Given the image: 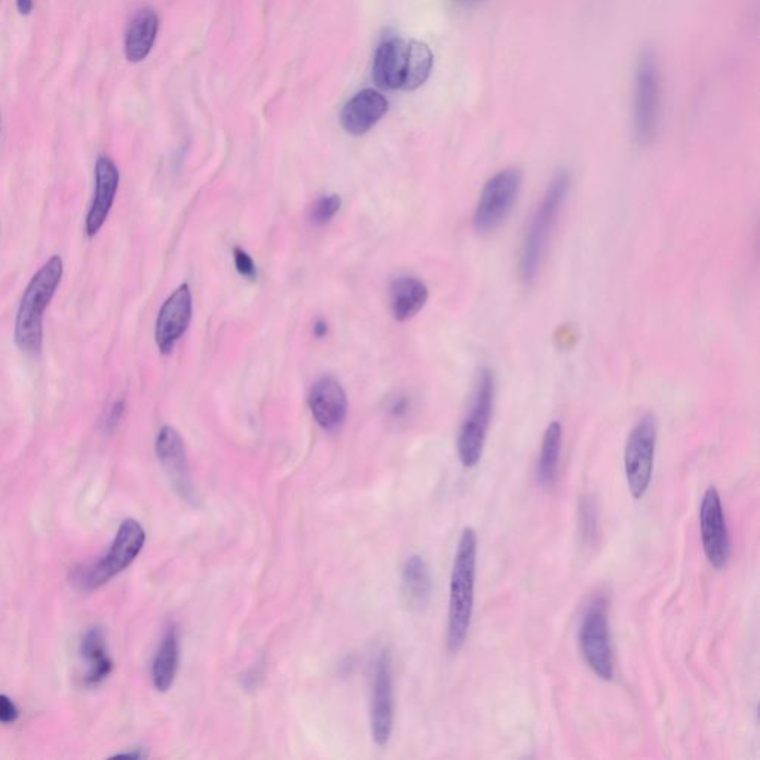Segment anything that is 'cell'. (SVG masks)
<instances>
[{
    "label": "cell",
    "mask_w": 760,
    "mask_h": 760,
    "mask_svg": "<svg viewBox=\"0 0 760 760\" xmlns=\"http://www.w3.org/2000/svg\"><path fill=\"white\" fill-rule=\"evenodd\" d=\"M142 756V753H124V755H116L115 758L140 759Z\"/></svg>",
    "instance_id": "cell-32"
},
{
    "label": "cell",
    "mask_w": 760,
    "mask_h": 760,
    "mask_svg": "<svg viewBox=\"0 0 760 760\" xmlns=\"http://www.w3.org/2000/svg\"><path fill=\"white\" fill-rule=\"evenodd\" d=\"M563 429L560 422L554 421L545 429L542 438L541 453L538 461V481L542 487H551L556 481L559 468L560 450H562Z\"/></svg>",
    "instance_id": "cell-22"
},
{
    "label": "cell",
    "mask_w": 760,
    "mask_h": 760,
    "mask_svg": "<svg viewBox=\"0 0 760 760\" xmlns=\"http://www.w3.org/2000/svg\"><path fill=\"white\" fill-rule=\"evenodd\" d=\"M700 527L704 553L710 565L714 569L725 568L731 556V538L716 487H709L704 493L700 508Z\"/></svg>",
    "instance_id": "cell-10"
},
{
    "label": "cell",
    "mask_w": 760,
    "mask_h": 760,
    "mask_svg": "<svg viewBox=\"0 0 760 760\" xmlns=\"http://www.w3.org/2000/svg\"><path fill=\"white\" fill-rule=\"evenodd\" d=\"M572 179L568 170H559L548 185L538 210L530 220L519 260L520 280L524 284L535 283L547 254L554 228L568 199Z\"/></svg>",
    "instance_id": "cell-2"
},
{
    "label": "cell",
    "mask_w": 760,
    "mask_h": 760,
    "mask_svg": "<svg viewBox=\"0 0 760 760\" xmlns=\"http://www.w3.org/2000/svg\"><path fill=\"white\" fill-rule=\"evenodd\" d=\"M403 596L406 605L413 611L427 608L432 594L431 572L421 556L407 559L403 568Z\"/></svg>",
    "instance_id": "cell-20"
},
{
    "label": "cell",
    "mask_w": 760,
    "mask_h": 760,
    "mask_svg": "<svg viewBox=\"0 0 760 760\" xmlns=\"http://www.w3.org/2000/svg\"><path fill=\"white\" fill-rule=\"evenodd\" d=\"M342 199L339 195H323L312 204L309 210V222L314 226H324L332 222L334 216L339 213Z\"/></svg>",
    "instance_id": "cell-25"
},
{
    "label": "cell",
    "mask_w": 760,
    "mask_h": 760,
    "mask_svg": "<svg viewBox=\"0 0 760 760\" xmlns=\"http://www.w3.org/2000/svg\"><path fill=\"white\" fill-rule=\"evenodd\" d=\"M661 76L654 52L643 51L634 81V133L637 142L648 144L657 133L660 119Z\"/></svg>",
    "instance_id": "cell-7"
},
{
    "label": "cell",
    "mask_w": 760,
    "mask_h": 760,
    "mask_svg": "<svg viewBox=\"0 0 760 760\" xmlns=\"http://www.w3.org/2000/svg\"><path fill=\"white\" fill-rule=\"evenodd\" d=\"M81 651L85 661L90 665L87 683L97 685L103 682L112 673L113 663L107 655L106 637L101 628L88 631L87 636L82 640Z\"/></svg>",
    "instance_id": "cell-23"
},
{
    "label": "cell",
    "mask_w": 760,
    "mask_h": 760,
    "mask_svg": "<svg viewBox=\"0 0 760 760\" xmlns=\"http://www.w3.org/2000/svg\"><path fill=\"white\" fill-rule=\"evenodd\" d=\"M125 412V401L119 400L116 401L115 404H113L112 410L109 412V416H107L106 419V429L107 431H113L116 427H118L119 422H121L122 415H124Z\"/></svg>",
    "instance_id": "cell-29"
},
{
    "label": "cell",
    "mask_w": 760,
    "mask_h": 760,
    "mask_svg": "<svg viewBox=\"0 0 760 760\" xmlns=\"http://www.w3.org/2000/svg\"><path fill=\"white\" fill-rule=\"evenodd\" d=\"M119 186V170L107 156H100L95 164V196L87 216L88 237H94L109 216Z\"/></svg>",
    "instance_id": "cell-16"
},
{
    "label": "cell",
    "mask_w": 760,
    "mask_h": 760,
    "mask_svg": "<svg viewBox=\"0 0 760 760\" xmlns=\"http://www.w3.org/2000/svg\"><path fill=\"white\" fill-rule=\"evenodd\" d=\"M579 645L588 667L603 680L614 677V651L609 627V600L599 594L585 609L579 628Z\"/></svg>",
    "instance_id": "cell-6"
},
{
    "label": "cell",
    "mask_w": 760,
    "mask_h": 760,
    "mask_svg": "<svg viewBox=\"0 0 760 760\" xmlns=\"http://www.w3.org/2000/svg\"><path fill=\"white\" fill-rule=\"evenodd\" d=\"M655 447H657V422L646 415L637 422L628 435L624 453L625 477L634 499L648 492L654 473Z\"/></svg>",
    "instance_id": "cell-9"
},
{
    "label": "cell",
    "mask_w": 760,
    "mask_h": 760,
    "mask_svg": "<svg viewBox=\"0 0 760 760\" xmlns=\"http://www.w3.org/2000/svg\"><path fill=\"white\" fill-rule=\"evenodd\" d=\"M180 640L176 628L170 627L165 631L155 660H153V685L159 692H167L173 686L179 668Z\"/></svg>",
    "instance_id": "cell-21"
},
{
    "label": "cell",
    "mask_w": 760,
    "mask_h": 760,
    "mask_svg": "<svg viewBox=\"0 0 760 760\" xmlns=\"http://www.w3.org/2000/svg\"><path fill=\"white\" fill-rule=\"evenodd\" d=\"M388 107V100L378 91H360L343 107L340 124L351 136H363L386 115Z\"/></svg>",
    "instance_id": "cell-15"
},
{
    "label": "cell",
    "mask_w": 760,
    "mask_h": 760,
    "mask_svg": "<svg viewBox=\"0 0 760 760\" xmlns=\"http://www.w3.org/2000/svg\"><path fill=\"white\" fill-rule=\"evenodd\" d=\"M329 333V324L324 320H317L314 324V334L318 339H323L326 334Z\"/></svg>",
    "instance_id": "cell-30"
},
{
    "label": "cell",
    "mask_w": 760,
    "mask_h": 760,
    "mask_svg": "<svg viewBox=\"0 0 760 760\" xmlns=\"http://www.w3.org/2000/svg\"><path fill=\"white\" fill-rule=\"evenodd\" d=\"M461 2H471V0H461Z\"/></svg>",
    "instance_id": "cell-33"
},
{
    "label": "cell",
    "mask_w": 760,
    "mask_h": 760,
    "mask_svg": "<svg viewBox=\"0 0 760 760\" xmlns=\"http://www.w3.org/2000/svg\"><path fill=\"white\" fill-rule=\"evenodd\" d=\"M579 527L585 544H591L599 533V514H597L596 502L591 498H584L579 508Z\"/></svg>",
    "instance_id": "cell-26"
},
{
    "label": "cell",
    "mask_w": 760,
    "mask_h": 760,
    "mask_svg": "<svg viewBox=\"0 0 760 760\" xmlns=\"http://www.w3.org/2000/svg\"><path fill=\"white\" fill-rule=\"evenodd\" d=\"M158 29V15L152 9H143L133 18L125 35V54L131 63H140L149 55Z\"/></svg>",
    "instance_id": "cell-19"
},
{
    "label": "cell",
    "mask_w": 760,
    "mask_h": 760,
    "mask_svg": "<svg viewBox=\"0 0 760 760\" xmlns=\"http://www.w3.org/2000/svg\"><path fill=\"white\" fill-rule=\"evenodd\" d=\"M522 189V173L517 168L496 173L484 185L474 214V228L480 234H490L505 222Z\"/></svg>",
    "instance_id": "cell-8"
},
{
    "label": "cell",
    "mask_w": 760,
    "mask_h": 760,
    "mask_svg": "<svg viewBox=\"0 0 760 760\" xmlns=\"http://www.w3.org/2000/svg\"><path fill=\"white\" fill-rule=\"evenodd\" d=\"M493 403H495V376L492 370L484 367L478 372L470 407L458 435L459 461L465 468L475 467L483 456L487 431L492 419Z\"/></svg>",
    "instance_id": "cell-5"
},
{
    "label": "cell",
    "mask_w": 760,
    "mask_h": 760,
    "mask_svg": "<svg viewBox=\"0 0 760 760\" xmlns=\"http://www.w3.org/2000/svg\"><path fill=\"white\" fill-rule=\"evenodd\" d=\"M235 266H237L239 274L247 280L254 281L257 278V269L254 265L253 259L248 256L241 248H235L234 250Z\"/></svg>",
    "instance_id": "cell-27"
},
{
    "label": "cell",
    "mask_w": 760,
    "mask_h": 760,
    "mask_svg": "<svg viewBox=\"0 0 760 760\" xmlns=\"http://www.w3.org/2000/svg\"><path fill=\"white\" fill-rule=\"evenodd\" d=\"M372 735L379 746H385L394 728V679L391 657L382 651L376 660L372 692Z\"/></svg>",
    "instance_id": "cell-11"
},
{
    "label": "cell",
    "mask_w": 760,
    "mask_h": 760,
    "mask_svg": "<svg viewBox=\"0 0 760 760\" xmlns=\"http://www.w3.org/2000/svg\"><path fill=\"white\" fill-rule=\"evenodd\" d=\"M192 320V293L188 284L180 285L162 305L156 321L155 339L162 354H170L182 339Z\"/></svg>",
    "instance_id": "cell-12"
},
{
    "label": "cell",
    "mask_w": 760,
    "mask_h": 760,
    "mask_svg": "<svg viewBox=\"0 0 760 760\" xmlns=\"http://www.w3.org/2000/svg\"><path fill=\"white\" fill-rule=\"evenodd\" d=\"M409 42L386 39L379 45L373 63V79L382 90H403L406 81Z\"/></svg>",
    "instance_id": "cell-17"
},
{
    "label": "cell",
    "mask_w": 760,
    "mask_h": 760,
    "mask_svg": "<svg viewBox=\"0 0 760 760\" xmlns=\"http://www.w3.org/2000/svg\"><path fill=\"white\" fill-rule=\"evenodd\" d=\"M17 8L21 15H29L33 11V0H17Z\"/></svg>",
    "instance_id": "cell-31"
},
{
    "label": "cell",
    "mask_w": 760,
    "mask_h": 760,
    "mask_svg": "<svg viewBox=\"0 0 760 760\" xmlns=\"http://www.w3.org/2000/svg\"><path fill=\"white\" fill-rule=\"evenodd\" d=\"M309 409L315 422L326 431L342 427L348 415V398L342 385L333 378H323L309 392Z\"/></svg>",
    "instance_id": "cell-14"
},
{
    "label": "cell",
    "mask_w": 760,
    "mask_h": 760,
    "mask_svg": "<svg viewBox=\"0 0 760 760\" xmlns=\"http://www.w3.org/2000/svg\"><path fill=\"white\" fill-rule=\"evenodd\" d=\"M156 455L173 481L174 489L189 502L198 501L190 480L188 456L182 435L171 427H164L156 438Z\"/></svg>",
    "instance_id": "cell-13"
},
{
    "label": "cell",
    "mask_w": 760,
    "mask_h": 760,
    "mask_svg": "<svg viewBox=\"0 0 760 760\" xmlns=\"http://www.w3.org/2000/svg\"><path fill=\"white\" fill-rule=\"evenodd\" d=\"M429 291L419 278L400 277L389 287V306L395 320H412L427 305Z\"/></svg>",
    "instance_id": "cell-18"
},
{
    "label": "cell",
    "mask_w": 760,
    "mask_h": 760,
    "mask_svg": "<svg viewBox=\"0 0 760 760\" xmlns=\"http://www.w3.org/2000/svg\"><path fill=\"white\" fill-rule=\"evenodd\" d=\"M434 55L428 45L418 41L409 42V58H407L406 81L403 90L413 91L427 82L431 75Z\"/></svg>",
    "instance_id": "cell-24"
},
{
    "label": "cell",
    "mask_w": 760,
    "mask_h": 760,
    "mask_svg": "<svg viewBox=\"0 0 760 760\" xmlns=\"http://www.w3.org/2000/svg\"><path fill=\"white\" fill-rule=\"evenodd\" d=\"M63 277V260L51 259L39 269L24 291L15 323V342L27 354H39L44 339V314Z\"/></svg>",
    "instance_id": "cell-3"
},
{
    "label": "cell",
    "mask_w": 760,
    "mask_h": 760,
    "mask_svg": "<svg viewBox=\"0 0 760 760\" xmlns=\"http://www.w3.org/2000/svg\"><path fill=\"white\" fill-rule=\"evenodd\" d=\"M146 532L134 519L125 520L116 533L109 553L97 563L73 570L72 582L81 590H94L109 582L113 576L128 568L142 553Z\"/></svg>",
    "instance_id": "cell-4"
},
{
    "label": "cell",
    "mask_w": 760,
    "mask_h": 760,
    "mask_svg": "<svg viewBox=\"0 0 760 760\" xmlns=\"http://www.w3.org/2000/svg\"><path fill=\"white\" fill-rule=\"evenodd\" d=\"M18 719V709L6 695H0V722L12 723Z\"/></svg>",
    "instance_id": "cell-28"
},
{
    "label": "cell",
    "mask_w": 760,
    "mask_h": 760,
    "mask_svg": "<svg viewBox=\"0 0 760 760\" xmlns=\"http://www.w3.org/2000/svg\"><path fill=\"white\" fill-rule=\"evenodd\" d=\"M478 538L473 527H465L456 548L450 576L449 621L447 648L452 654L461 651L470 633L474 609L475 570H477Z\"/></svg>",
    "instance_id": "cell-1"
}]
</instances>
